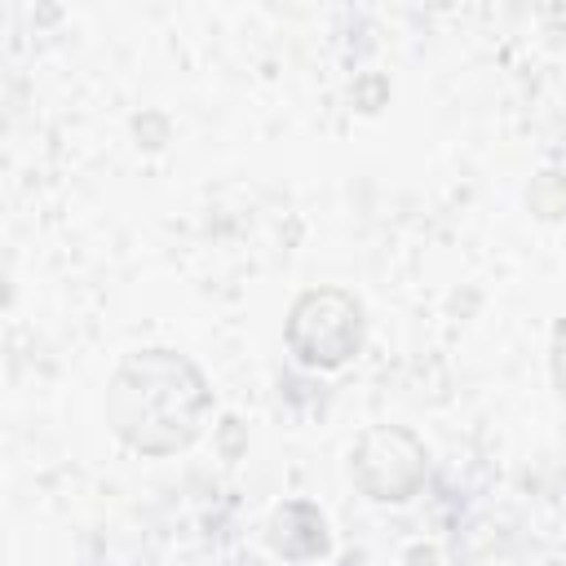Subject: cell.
I'll return each mask as SVG.
<instances>
[{"label": "cell", "mask_w": 566, "mask_h": 566, "mask_svg": "<svg viewBox=\"0 0 566 566\" xmlns=\"http://www.w3.org/2000/svg\"><path fill=\"white\" fill-rule=\"evenodd\" d=\"M557 380H562V394H566V323L557 332Z\"/></svg>", "instance_id": "cell-1"}]
</instances>
